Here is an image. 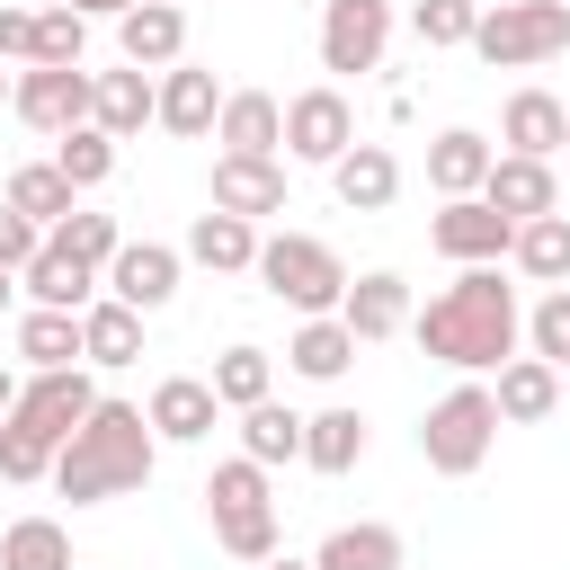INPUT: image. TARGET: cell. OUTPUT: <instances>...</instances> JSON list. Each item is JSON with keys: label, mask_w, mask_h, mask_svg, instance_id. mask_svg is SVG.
<instances>
[{"label": "cell", "mask_w": 570, "mask_h": 570, "mask_svg": "<svg viewBox=\"0 0 570 570\" xmlns=\"http://www.w3.org/2000/svg\"><path fill=\"white\" fill-rule=\"evenodd\" d=\"M410 338H419L436 365H454V374H499V365L517 356V338H525L517 285H499V258L463 267L428 312H410Z\"/></svg>", "instance_id": "1"}, {"label": "cell", "mask_w": 570, "mask_h": 570, "mask_svg": "<svg viewBox=\"0 0 570 570\" xmlns=\"http://www.w3.org/2000/svg\"><path fill=\"white\" fill-rule=\"evenodd\" d=\"M151 463H160V436H151V419L134 410V401H89V419L62 436V454H53V490L71 499V508H98V499H125V490H142L151 481Z\"/></svg>", "instance_id": "2"}, {"label": "cell", "mask_w": 570, "mask_h": 570, "mask_svg": "<svg viewBox=\"0 0 570 570\" xmlns=\"http://www.w3.org/2000/svg\"><path fill=\"white\" fill-rule=\"evenodd\" d=\"M89 401H98V383H89V365H45V374H27L18 383V401H9V419H0V481H53V454H62V436L89 419Z\"/></svg>", "instance_id": "3"}, {"label": "cell", "mask_w": 570, "mask_h": 570, "mask_svg": "<svg viewBox=\"0 0 570 570\" xmlns=\"http://www.w3.org/2000/svg\"><path fill=\"white\" fill-rule=\"evenodd\" d=\"M499 401H490V383L481 374H463L445 401H428V419H419V463L436 472V481H472L481 463H490V445H499Z\"/></svg>", "instance_id": "4"}, {"label": "cell", "mask_w": 570, "mask_h": 570, "mask_svg": "<svg viewBox=\"0 0 570 570\" xmlns=\"http://www.w3.org/2000/svg\"><path fill=\"white\" fill-rule=\"evenodd\" d=\"M472 53L490 71H534V62L570 53V0H481Z\"/></svg>", "instance_id": "5"}, {"label": "cell", "mask_w": 570, "mask_h": 570, "mask_svg": "<svg viewBox=\"0 0 570 570\" xmlns=\"http://www.w3.org/2000/svg\"><path fill=\"white\" fill-rule=\"evenodd\" d=\"M205 517H214V543L232 552V561H267L276 552V499H267V463H249V454H232V463H214V481H205Z\"/></svg>", "instance_id": "6"}, {"label": "cell", "mask_w": 570, "mask_h": 570, "mask_svg": "<svg viewBox=\"0 0 570 570\" xmlns=\"http://www.w3.org/2000/svg\"><path fill=\"white\" fill-rule=\"evenodd\" d=\"M276 303H294L303 321L312 312H338V294H347V258L330 249V240H312V232H276V240H258V267H249Z\"/></svg>", "instance_id": "7"}, {"label": "cell", "mask_w": 570, "mask_h": 570, "mask_svg": "<svg viewBox=\"0 0 570 570\" xmlns=\"http://www.w3.org/2000/svg\"><path fill=\"white\" fill-rule=\"evenodd\" d=\"M9 116L36 125V134H71V125H89V71H80V62H18V80H9Z\"/></svg>", "instance_id": "8"}, {"label": "cell", "mask_w": 570, "mask_h": 570, "mask_svg": "<svg viewBox=\"0 0 570 570\" xmlns=\"http://www.w3.org/2000/svg\"><path fill=\"white\" fill-rule=\"evenodd\" d=\"M392 0H330L321 9V71H383Z\"/></svg>", "instance_id": "9"}, {"label": "cell", "mask_w": 570, "mask_h": 570, "mask_svg": "<svg viewBox=\"0 0 570 570\" xmlns=\"http://www.w3.org/2000/svg\"><path fill=\"white\" fill-rule=\"evenodd\" d=\"M347 142H356V107L338 98V80H321V89L285 98V151H294V160L330 169V160H338Z\"/></svg>", "instance_id": "10"}, {"label": "cell", "mask_w": 570, "mask_h": 570, "mask_svg": "<svg viewBox=\"0 0 570 570\" xmlns=\"http://www.w3.org/2000/svg\"><path fill=\"white\" fill-rule=\"evenodd\" d=\"M508 214L490 205V196H445L436 214H428V240L454 258V267H481V258H508Z\"/></svg>", "instance_id": "11"}, {"label": "cell", "mask_w": 570, "mask_h": 570, "mask_svg": "<svg viewBox=\"0 0 570 570\" xmlns=\"http://www.w3.org/2000/svg\"><path fill=\"white\" fill-rule=\"evenodd\" d=\"M178 267H187V258H178L169 240H116V258L98 267V285H107L116 303H134V312H160V303L178 294Z\"/></svg>", "instance_id": "12"}, {"label": "cell", "mask_w": 570, "mask_h": 570, "mask_svg": "<svg viewBox=\"0 0 570 570\" xmlns=\"http://www.w3.org/2000/svg\"><path fill=\"white\" fill-rule=\"evenodd\" d=\"M338 321H347V338H356V347H383V338H401V330H410V276H392V267H365V276H347V294H338Z\"/></svg>", "instance_id": "13"}, {"label": "cell", "mask_w": 570, "mask_h": 570, "mask_svg": "<svg viewBox=\"0 0 570 570\" xmlns=\"http://www.w3.org/2000/svg\"><path fill=\"white\" fill-rule=\"evenodd\" d=\"M142 419H151V436H160V445H205V436H214V419H223V401H214V383H205V374H160V383H151V401H142Z\"/></svg>", "instance_id": "14"}, {"label": "cell", "mask_w": 570, "mask_h": 570, "mask_svg": "<svg viewBox=\"0 0 570 570\" xmlns=\"http://www.w3.org/2000/svg\"><path fill=\"white\" fill-rule=\"evenodd\" d=\"M214 107H223V89H214V71H196L187 53L151 80V125H160V134H178V142L214 134Z\"/></svg>", "instance_id": "15"}, {"label": "cell", "mask_w": 570, "mask_h": 570, "mask_svg": "<svg viewBox=\"0 0 570 570\" xmlns=\"http://www.w3.org/2000/svg\"><path fill=\"white\" fill-rule=\"evenodd\" d=\"M214 205L223 214H285V160L276 151H214Z\"/></svg>", "instance_id": "16"}, {"label": "cell", "mask_w": 570, "mask_h": 570, "mask_svg": "<svg viewBox=\"0 0 570 570\" xmlns=\"http://www.w3.org/2000/svg\"><path fill=\"white\" fill-rule=\"evenodd\" d=\"M116 53H125L134 71H169V62L187 53V9H178V0H134V9L116 18Z\"/></svg>", "instance_id": "17"}, {"label": "cell", "mask_w": 570, "mask_h": 570, "mask_svg": "<svg viewBox=\"0 0 570 570\" xmlns=\"http://www.w3.org/2000/svg\"><path fill=\"white\" fill-rule=\"evenodd\" d=\"M330 187H338L347 214H383V205L401 196V160H392V142H347V151L330 160Z\"/></svg>", "instance_id": "18"}, {"label": "cell", "mask_w": 570, "mask_h": 570, "mask_svg": "<svg viewBox=\"0 0 570 570\" xmlns=\"http://www.w3.org/2000/svg\"><path fill=\"white\" fill-rule=\"evenodd\" d=\"M214 142H223V151H285V98H267V89H223Z\"/></svg>", "instance_id": "19"}, {"label": "cell", "mask_w": 570, "mask_h": 570, "mask_svg": "<svg viewBox=\"0 0 570 570\" xmlns=\"http://www.w3.org/2000/svg\"><path fill=\"white\" fill-rule=\"evenodd\" d=\"M178 258H196V267H214V276H249V267H258V223L214 205V214L187 223V249H178Z\"/></svg>", "instance_id": "20"}, {"label": "cell", "mask_w": 570, "mask_h": 570, "mask_svg": "<svg viewBox=\"0 0 570 570\" xmlns=\"http://www.w3.org/2000/svg\"><path fill=\"white\" fill-rule=\"evenodd\" d=\"M142 356V312L134 303H116V294H89L80 303V365H134Z\"/></svg>", "instance_id": "21"}, {"label": "cell", "mask_w": 570, "mask_h": 570, "mask_svg": "<svg viewBox=\"0 0 570 570\" xmlns=\"http://www.w3.org/2000/svg\"><path fill=\"white\" fill-rule=\"evenodd\" d=\"M89 125L98 134H116V142H134L142 125H151V71H89Z\"/></svg>", "instance_id": "22"}, {"label": "cell", "mask_w": 570, "mask_h": 570, "mask_svg": "<svg viewBox=\"0 0 570 570\" xmlns=\"http://www.w3.org/2000/svg\"><path fill=\"white\" fill-rule=\"evenodd\" d=\"M481 196H490L508 223H525V214H552V205H561L552 160H525V151H499V160H490V178H481Z\"/></svg>", "instance_id": "23"}, {"label": "cell", "mask_w": 570, "mask_h": 570, "mask_svg": "<svg viewBox=\"0 0 570 570\" xmlns=\"http://www.w3.org/2000/svg\"><path fill=\"white\" fill-rule=\"evenodd\" d=\"M490 401H499L508 428H534V419L561 410V365H543V356H508L499 383H490Z\"/></svg>", "instance_id": "24"}, {"label": "cell", "mask_w": 570, "mask_h": 570, "mask_svg": "<svg viewBox=\"0 0 570 570\" xmlns=\"http://www.w3.org/2000/svg\"><path fill=\"white\" fill-rule=\"evenodd\" d=\"M508 258H517L525 285H570V214H561V205H552V214H525V223L508 232Z\"/></svg>", "instance_id": "25"}, {"label": "cell", "mask_w": 570, "mask_h": 570, "mask_svg": "<svg viewBox=\"0 0 570 570\" xmlns=\"http://www.w3.org/2000/svg\"><path fill=\"white\" fill-rule=\"evenodd\" d=\"M561 125H570V107H561L552 89H517V98L499 107V142L525 151V160H552V151H561Z\"/></svg>", "instance_id": "26"}, {"label": "cell", "mask_w": 570, "mask_h": 570, "mask_svg": "<svg viewBox=\"0 0 570 570\" xmlns=\"http://www.w3.org/2000/svg\"><path fill=\"white\" fill-rule=\"evenodd\" d=\"M490 134H472V125H445L436 142H428V187L436 196H481V178H490Z\"/></svg>", "instance_id": "27"}, {"label": "cell", "mask_w": 570, "mask_h": 570, "mask_svg": "<svg viewBox=\"0 0 570 570\" xmlns=\"http://www.w3.org/2000/svg\"><path fill=\"white\" fill-rule=\"evenodd\" d=\"M303 463H312V472H330V481H338V472H356V463H365V410H347V401L312 410V419H303Z\"/></svg>", "instance_id": "28"}, {"label": "cell", "mask_w": 570, "mask_h": 570, "mask_svg": "<svg viewBox=\"0 0 570 570\" xmlns=\"http://www.w3.org/2000/svg\"><path fill=\"white\" fill-rule=\"evenodd\" d=\"M312 570H401V525L383 517H356V525H330Z\"/></svg>", "instance_id": "29"}, {"label": "cell", "mask_w": 570, "mask_h": 570, "mask_svg": "<svg viewBox=\"0 0 570 570\" xmlns=\"http://www.w3.org/2000/svg\"><path fill=\"white\" fill-rule=\"evenodd\" d=\"M18 294H27V303H53V312H80V303L98 294V267H80L71 249H53V240H45V249L18 267Z\"/></svg>", "instance_id": "30"}, {"label": "cell", "mask_w": 570, "mask_h": 570, "mask_svg": "<svg viewBox=\"0 0 570 570\" xmlns=\"http://www.w3.org/2000/svg\"><path fill=\"white\" fill-rule=\"evenodd\" d=\"M285 365H294L303 383H338V374L356 365V338H347V321H338V312H312V321L285 338Z\"/></svg>", "instance_id": "31"}, {"label": "cell", "mask_w": 570, "mask_h": 570, "mask_svg": "<svg viewBox=\"0 0 570 570\" xmlns=\"http://www.w3.org/2000/svg\"><path fill=\"white\" fill-rule=\"evenodd\" d=\"M240 454H249V463H267V472H276V463H303V419H294L276 392H267V401H249V410H240Z\"/></svg>", "instance_id": "32"}, {"label": "cell", "mask_w": 570, "mask_h": 570, "mask_svg": "<svg viewBox=\"0 0 570 570\" xmlns=\"http://www.w3.org/2000/svg\"><path fill=\"white\" fill-rule=\"evenodd\" d=\"M0 570H71V525L62 517H9L0 525Z\"/></svg>", "instance_id": "33"}, {"label": "cell", "mask_w": 570, "mask_h": 570, "mask_svg": "<svg viewBox=\"0 0 570 570\" xmlns=\"http://www.w3.org/2000/svg\"><path fill=\"white\" fill-rule=\"evenodd\" d=\"M18 356H27V374H45V365H80V312L27 303V321H18Z\"/></svg>", "instance_id": "34"}, {"label": "cell", "mask_w": 570, "mask_h": 570, "mask_svg": "<svg viewBox=\"0 0 570 570\" xmlns=\"http://www.w3.org/2000/svg\"><path fill=\"white\" fill-rule=\"evenodd\" d=\"M9 205H18V214H27L36 232H53V223H62L71 205H80V187H71V178H62L53 160H27V169H9Z\"/></svg>", "instance_id": "35"}, {"label": "cell", "mask_w": 570, "mask_h": 570, "mask_svg": "<svg viewBox=\"0 0 570 570\" xmlns=\"http://www.w3.org/2000/svg\"><path fill=\"white\" fill-rule=\"evenodd\" d=\"M205 383H214V401H223V410H249V401H267V392H276V356L240 338V347H223V356H214V374H205Z\"/></svg>", "instance_id": "36"}, {"label": "cell", "mask_w": 570, "mask_h": 570, "mask_svg": "<svg viewBox=\"0 0 570 570\" xmlns=\"http://www.w3.org/2000/svg\"><path fill=\"white\" fill-rule=\"evenodd\" d=\"M53 169H62L71 187H107V178H116V134H98V125L53 134Z\"/></svg>", "instance_id": "37"}, {"label": "cell", "mask_w": 570, "mask_h": 570, "mask_svg": "<svg viewBox=\"0 0 570 570\" xmlns=\"http://www.w3.org/2000/svg\"><path fill=\"white\" fill-rule=\"evenodd\" d=\"M45 240H53V249H71L80 267H107L125 232H116V214H89V205H71V214H62V223H53Z\"/></svg>", "instance_id": "38"}, {"label": "cell", "mask_w": 570, "mask_h": 570, "mask_svg": "<svg viewBox=\"0 0 570 570\" xmlns=\"http://www.w3.org/2000/svg\"><path fill=\"white\" fill-rule=\"evenodd\" d=\"M472 18H481V0H419L410 9V36L428 53H445V45H472Z\"/></svg>", "instance_id": "39"}, {"label": "cell", "mask_w": 570, "mask_h": 570, "mask_svg": "<svg viewBox=\"0 0 570 570\" xmlns=\"http://www.w3.org/2000/svg\"><path fill=\"white\" fill-rule=\"evenodd\" d=\"M525 347L543 365H570V285H543V303L525 312Z\"/></svg>", "instance_id": "40"}, {"label": "cell", "mask_w": 570, "mask_h": 570, "mask_svg": "<svg viewBox=\"0 0 570 570\" xmlns=\"http://www.w3.org/2000/svg\"><path fill=\"white\" fill-rule=\"evenodd\" d=\"M80 53H89V18L62 9V0L36 9V53H27V62H80Z\"/></svg>", "instance_id": "41"}, {"label": "cell", "mask_w": 570, "mask_h": 570, "mask_svg": "<svg viewBox=\"0 0 570 570\" xmlns=\"http://www.w3.org/2000/svg\"><path fill=\"white\" fill-rule=\"evenodd\" d=\"M36 249H45V232H36V223H27V214L0 196V267H27Z\"/></svg>", "instance_id": "42"}, {"label": "cell", "mask_w": 570, "mask_h": 570, "mask_svg": "<svg viewBox=\"0 0 570 570\" xmlns=\"http://www.w3.org/2000/svg\"><path fill=\"white\" fill-rule=\"evenodd\" d=\"M27 53H36V9L0 0V62H27Z\"/></svg>", "instance_id": "43"}, {"label": "cell", "mask_w": 570, "mask_h": 570, "mask_svg": "<svg viewBox=\"0 0 570 570\" xmlns=\"http://www.w3.org/2000/svg\"><path fill=\"white\" fill-rule=\"evenodd\" d=\"M62 9H80V18H125L134 0H62Z\"/></svg>", "instance_id": "44"}, {"label": "cell", "mask_w": 570, "mask_h": 570, "mask_svg": "<svg viewBox=\"0 0 570 570\" xmlns=\"http://www.w3.org/2000/svg\"><path fill=\"white\" fill-rule=\"evenodd\" d=\"M9 303H18V267H0V312H9Z\"/></svg>", "instance_id": "45"}, {"label": "cell", "mask_w": 570, "mask_h": 570, "mask_svg": "<svg viewBox=\"0 0 570 570\" xmlns=\"http://www.w3.org/2000/svg\"><path fill=\"white\" fill-rule=\"evenodd\" d=\"M258 570H312V561H294V552H267V561H258Z\"/></svg>", "instance_id": "46"}, {"label": "cell", "mask_w": 570, "mask_h": 570, "mask_svg": "<svg viewBox=\"0 0 570 570\" xmlns=\"http://www.w3.org/2000/svg\"><path fill=\"white\" fill-rule=\"evenodd\" d=\"M9 401H18V374H9V365H0V419H9Z\"/></svg>", "instance_id": "47"}, {"label": "cell", "mask_w": 570, "mask_h": 570, "mask_svg": "<svg viewBox=\"0 0 570 570\" xmlns=\"http://www.w3.org/2000/svg\"><path fill=\"white\" fill-rule=\"evenodd\" d=\"M9 80H18V71H0V107H9Z\"/></svg>", "instance_id": "48"}, {"label": "cell", "mask_w": 570, "mask_h": 570, "mask_svg": "<svg viewBox=\"0 0 570 570\" xmlns=\"http://www.w3.org/2000/svg\"><path fill=\"white\" fill-rule=\"evenodd\" d=\"M561 151H570V125H561Z\"/></svg>", "instance_id": "49"}]
</instances>
